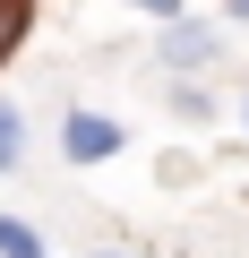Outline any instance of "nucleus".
I'll return each instance as SVG.
<instances>
[{"label":"nucleus","mask_w":249,"mask_h":258,"mask_svg":"<svg viewBox=\"0 0 249 258\" xmlns=\"http://www.w3.org/2000/svg\"><path fill=\"white\" fill-rule=\"evenodd\" d=\"M206 52H215V35H198V26H172L163 35V60H181V69H198Z\"/></svg>","instance_id":"2"},{"label":"nucleus","mask_w":249,"mask_h":258,"mask_svg":"<svg viewBox=\"0 0 249 258\" xmlns=\"http://www.w3.org/2000/svg\"><path fill=\"white\" fill-rule=\"evenodd\" d=\"M112 147H120V129H112L103 112H77V120H69V155H77V164H95V155H112Z\"/></svg>","instance_id":"1"},{"label":"nucleus","mask_w":249,"mask_h":258,"mask_svg":"<svg viewBox=\"0 0 249 258\" xmlns=\"http://www.w3.org/2000/svg\"><path fill=\"white\" fill-rule=\"evenodd\" d=\"M0 258H43V232L18 224V215H0Z\"/></svg>","instance_id":"3"},{"label":"nucleus","mask_w":249,"mask_h":258,"mask_svg":"<svg viewBox=\"0 0 249 258\" xmlns=\"http://www.w3.org/2000/svg\"><path fill=\"white\" fill-rule=\"evenodd\" d=\"M138 9H155V18H181V0H138Z\"/></svg>","instance_id":"6"},{"label":"nucleus","mask_w":249,"mask_h":258,"mask_svg":"<svg viewBox=\"0 0 249 258\" xmlns=\"http://www.w3.org/2000/svg\"><path fill=\"white\" fill-rule=\"evenodd\" d=\"M0 164H18V112H0Z\"/></svg>","instance_id":"4"},{"label":"nucleus","mask_w":249,"mask_h":258,"mask_svg":"<svg viewBox=\"0 0 249 258\" xmlns=\"http://www.w3.org/2000/svg\"><path fill=\"white\" fill-rule=\"evenodd\" d=\"M26 26V9H18V0H0V52H9V35Z\"/></svg>","instance_id":"5"}]
</instances>
